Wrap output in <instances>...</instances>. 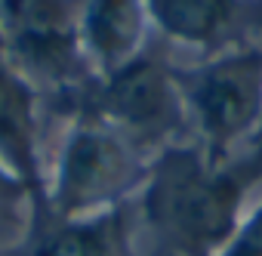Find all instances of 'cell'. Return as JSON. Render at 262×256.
<instances>
[{
    "label": "cell",
    "mask_w": 262,
    "mask_h": 256,
    "mask_svg": "<svg viewBox=\"0 0 262 256\" xmlns=\"http://www.w3.org/2000/svg\"><path fill=\"white\" fill-rule=\"evenodd\" d=\"M262 179V145L213 164L204 148L173 142L161 148L136 195L139 216L176 256H216L247 213Z\"/></svg>",
    "instance_id": "6da1fadb"
},
{
    "label": "cell",
    "mask_w": 262,
    "mask_h": 256,
    "mask_svg": "<svg viewBox=\"0 0 262 256\" xmlns=\"http://www.w3.org/2000/svg\"><path fill=\"white\" fill-rule=\"evenodd\" d=\"M151 158L90 108L68 126L47 176V204L59 216L120 210L136 198Z\"/></svg>",
    "instance_id": "7a4b0ae2"
},
{
    "label": "cell",
    "mask_w": 262,
    "mask_h": 256,
    "mask_svg": "<svg viewBox=\"0 0 262 256\" xmlns=\"http://www.w3.org/2000/svg\"><path fill=\"white\" fill-rule=\"evenodd\" d=\"M188 123L213 164L231 161V148L253 142L262 123V44H244L191 68H176Z\"/></svg>",
    "instance_id": "3957f363"
},
{
    "label": "cell",
    "mask_w": 262,
    "mask_h": 256,
    "mask_svg": "<svg viewBox=\"0 0 262 256\" xmlns=\"http://www.w3.org/2000/svg\"><path fill=\"white\" fill-rule=\"evenodd\" d=\"M0 56L34 90L90 77L77 34V0H0Z\"/></svg>",
    "instance_id": "277c9868"
},
{
    "label": "cell",
    "mask_w": 262,
    "mask_h": 256,
    "mask_svg": "<svg viewBox=\"0 0 262 256\" xmlns=\"http://www.w3.org/2000/svg\"><path fill=\"white\" fill-rule=\"evenodd\" d=\"M90 111L120 130L148 158L173 145L188 123L176 68H167L148 53H142L117 74L96 80Z\"/></svg>",
    "instance_id": "5b68a950"
},
{
    "label": "cell",
    "mask_w": 262,
    "mask_h": 256,
    "mask_svg": "<svg viewBox=\"0 0 262 256\" xmlns=\"http://www.w3.org/2000/svg\"><path fill=\"white\" fill-rule=\"evenodd\" d=\"M28 213L19 256H129L133 250L120 210L59 216L50 210L47 195H37L28 201Z\"/></svg>",
    "instance_id": "8992f818"
},
{
    "label": "cell",
    "mask_w": 262,
    "mask_h": 256,
    "mask_svg": "<svg viewBox=\"0 0 262 256\" xmlns=\"http://www.w3.org/2000/svg\"><path fill=\"white\" fill-rule=\"evenodd\" d=\"M77 34L90 77L102 80L148 53L151 22L142 0H77Z\"/></svg>",
    "instance_id": "52a82bcc"
},
{
    "label": "cell",
    "mask_w": 262,
    "mask_h": 256,
    "mask_svg": "<svg viewBox=\"0 0 262 256\" xmlns=\"http://www.w3.org/2000/svg\"><path fill=\"white\" fill-rule=\"evenodd\" d=\"M142 7L151 31L201 53L204 59L244 47L237 37L256 10L253 0H142Z\"/></svg>",
    "instance_id": "ba28073f"
},
{
    "label": "cell",
    "mask_w": 262,
    "mask_h": 256,
    "mask_svg": "<svg viewBox=\"0 0 262 256\" xmlns=\"http://www.w3.org/2000/svg\"><path fill=\"white\" fill-rule=\"evenodd\" d=\"M0 161L16 170L31 198L43 195L47 173L37 145V99L34 87L0 56Z\"/></svg>",
    "instance_id": "9c48e42d"
},
{
    "label": "cell",
    "mask_w": 262,
    "mask_h": 256,
    "mask_svg": "<svg viewBox=\"0 0 262 256\" xmlns=\"http://www.w3.org/2000/svg\"><path fill=\"white\" fill-rule=\"evenodd\" d=\"M216 256H262V204L244 213V219Z\"/></svg>",
    "instance_id": "30bf717a"
},
{
    "label": "cell",
    "mask_w": 262,
    "mask_h": 256,
    "mask_svg": "<svg viewBox=\"0 0 262 256\" xmlns=\"http://www.w3.org/2000/svg\"><path fill=\"white\" fill-rule=\"evenodd\" d=\"M31 201V191L28 185L16 176L13 167H7L0 161V207H13V204H28Z\"/></svg>",
    "instance_id": "8fae6325"
},
{
    "label": "cell",
    "mask_w": 262,
    "mask_h": 256,
    "mask_svg": "<svg viewBox=\"0 0 262 256\" xmlns=\"http://www.w3.org/2000/svg\"><path fill=\"white\" fill-rule=\"evenodd\" d=\"M253 145H262V123H259V130H256V136H253Z\"/></svg>",
    "instance_id": "7c38bea8"
},
{
    "label": "cell",
    "mask_w": 262,
    "mask_h": 256,
    "mask_svg": "<svg viewBox=\"0 0 262 256\" xmlns=\"http://www.w3.org/2000/svg\"><path fill=\"white\" fill-rule=\"evenodd\" d=\"M129 256H136V250H129Z\"/></svg>",
    "instance_id": "4fadbf2b"
}]
</instances>
